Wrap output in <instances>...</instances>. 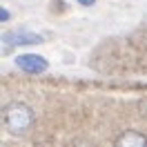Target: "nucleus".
<instances>
[{
  "label": "nucleus",
  "mask_w": 147,
  "mask_h": 147,
  "mask_svg": "<svg viewBox=\"0 0 147 147\" xmlns=\"http://www.w3.org/2000/svg\"><path fill=\"white\" fill-rule=\"evenodd\" d=\"M2 123L9 134L13 136H25L36 125V114L22 100H11L2 107Z\"/></svg>",
  "instance_id": "nucleus-1"
},
{
  "label": "nucleus",
  "mask_w": 147,
  "mask_h": 147,
  "mask_svg": "<svg viewBox=\"0 0 147 147\" xmlns=\"http://www.w3.org/2000/svg\"><path fill=\"white\" fill-rule=\"evenodd\" d=\"M16 67L25 74H45L49 69V63H47L45 56L40 54H20L16 58Z\"/></svg>",
  "instance_id": "nucleus-2"
},
{
  "label": "nucleus",
  "mask_w": 147,
  "mask_h": 147,
  "mask_svg": "<svg viewBox=\"0 0 147 147\" xmlns=\"http://www.w3.org/2000/svg\"><path fill=\"white\" fill-rule=\"evenodd\" d=\"M2 42L7 47H18V45H40L42 42V36L40 34H34V31H7L2 34Z\"/></svg>",
  "instance_id": "nucleus-3"
},
{
  "label": "nucleus",
  "mask_w": 147,
  "mask_h": 147,
  "mask_svg": "<svg viewBox=\"0 0 147 147\" xmlns=\"http://www.w3.org/2000/svg\"><path fill=\"white\" fill-rule=\"evenodd\" d=\"M114 145L118 147H147V136L138 129H125L120 136H116Z\"/></svg>",
  "instance_id": "nucleus-4"
},
{
  "label": "nucleus",
  "mask_w": 147,
  "mask_h": 147,
  "mask_svg": "<svg viewBox=\"0 0 147 147\" xmlns=\"http://www.w3.org/2000/svg\"><path fill=\"white\" fill-rule=\"evenodd\" d=\"M138 111H140V116H143V118H147V98L138 100Z\"/></svg>",
  "instance_id": "nucleus-5"
},
{
  "label": "nucleus",
  "mask_w": 147,
  "mask_h": 147,
  "mask_svg": "<svg viewBox=\"0 0 147 147\" xmlns=\"http://www.w3.org/2000/svg\"><path fill=\"white\" fill-rule=\"evenodd\" d=\"M0 20H2V22H9V20H11V13H9L7 7H2V9H0Z\"/></svg>",
  "instance_id": "nucleus-6"
},
{
  "label": "nucleus",
  "mask_w": 147,
  "mask_h": 147,
  "mask_svg": "<svg viewBox=\"0 0 147 147\" xmlns=\"http://www.w3.org/2000/svg\"><path fill=\"white\" fill-rule=\"evenodd\" d=\"M76 2H78V5H83V7H92L96 0H76Z\"/></svg>",
  "instance_id": "nucleus-7"
}]
</instances>
